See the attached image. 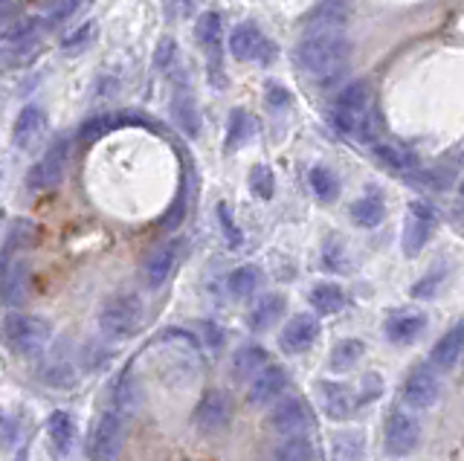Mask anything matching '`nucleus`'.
<instances>
[{"label": "nucleus", "instance_id": "obj_1", "mask_svg": "<svg viewBox=\"0 0 464 461\" xmlns=\"http://www.w3.org/2000/svg\"><path fill=\"white\" fill-rule=\"evenodd\" d=\"M294 59L304 76L316 82H334L352 59V44L343 35H308L296 47Z\"/></svg>", "mask_w": 464, "mask_h": 461}, {"label": "nucleus", "instance_id": "obj_2", "mask_svg": "<svg viewBox=\"0 0 464 461\" xmlns=\"http://www.w3.org/2000/svg\"><path fill=\"white\" fill-rule=\"evenodd\" d=\"M331 122L337 131L354 137L360 142L374 139V117H372V91L366 82H352L340 91L331 105Z\"/></svg>", "mask_w": 464, "mask_h": 461}, {"label": "nucleus", "instance_id": "obj_3", "mask_svg": "<svg viewBox=\"0 0 464 461\" xmlns=\"http://www.w3.org/2000/svg\"><path fill=\"white\" fill-rule=\"evenodd\" d=\"M0 337L18 357H38L50 342V325L33 313H6L0 322Z\"/></svg>", "mask_w": 464, "mask_h": 461}, {"label": "nucleus", "instance_id": "obj_4", "mask_svg": "<svg viewBox=\"0 0 464 461\" xmlns=\"http://www.w3.org/2000/svg\"><path fill=\"white\" fill-rule=\"evenodd\" d=\"M142 325V302L134 293H116L99 311V328L111 340L134 337Z\"/></svg>", "mask_w": 464, "mask_h": 461}, {"label": "nucleus", "instance_id": "obj_5", "mask_svg": "<svg viewBox=\"0 0 464 461\" xmlns=\"http://www.w3.org/2000/svg\"><path fill=\"white\" fill-rule=\"evenodd\" d=\"M125 447V412L105 409L91 432V461H120Z\"/></svg>", "mask_w": 464, "mask_h": 461}, {"label": "nucleus", "instance_id": "obj_6", "mask_svg": "<svg viewBox=\"0 0 464 461\" xmlns=\"http://www.w3.org/2000/svg\"><path fill=\"white\" fill-rule=\"evenodd\" d=\"M267 427L282 432V436H302L304 429L314 427V409L308 407V400L302 395H287L273 403V409L267 412Z\"/></svg>", "mask_w": 464, "mask_h": 461}, {"label": "nucleus", "instance_id": "obj_7", "mask_svg": "<svg viewBox=\"0 0 464 461\" xmlns=\"http://www.w3.org/2000/svg\"><path fill=\"white\" fill-rule=\"evenodd\" d=\"M67 160H70V142L62 137L55 139L53 146L44 151L41 160L29 168L26 175V186L33 192H47V189H55L58 183H62L64 171H67Z\"/></svg>", "mask_w": 464, "mask_h": 461}, {"label": "nucleus", "instance_id": "obj_8", "mask_svg": "<svg viewBox=\"0 0 464 461\" xmlns=\"http://www.w3.org/2000/svg\"><path fill=\"white\" fill-rule=\"evenodd\" d=\"M418 444H420V424L410 412L392 409L383 424V450L389 456L401 458V456H410Z\"/></svg>", "mask_w": 464, "mask_h": 461}, {"label": "nucleus", "instance_id": "obj_9", "mask_svg": "<svg viewBox=\"0 0 464 461\" xmlns=\"http://www.w3.org/2000/svg\"><path fill=\"white\" fill-rule=\"evenodd\" d=\"M435 224H439L435 209L424 204V200H412L410 209H406V221H403V255L406 258H415L427 247Z\"/></svg>", "mask_w": 464, "mask_h": 461}, {"label": "nucleus", "instance_id": "obj_10", "mask_svg": "<svg viewBox=\"0 0 464 461\" xmlns=\"http://www.w3.org/2000/svg\"><path fill=\"white\" fill-rule=\"evenodd\" d=\"M439 395H441V380L430 363L415 366L401 386V400L410 409H430L439 400Z\"/></svg>", "mask_w": 464, "mask_h": 461}, {"label": "nucleus", "instance_id": "obj_11", "mask_svg": "<svg viewBox=\"0 0 464 461\" xmlns=\"http://www.w3.org/2000/svg\"><path fill=\"white\" fill-rule=\"evenodd\" d=\"M29 299V267L24 255H9L0 262V302L4 308H21Z\"/></svg>", "mask_w": 464, "mask_h": 461}, {"label": "nucleus", "instance_id": "obj_12", "mask_svg": "<svg viewBox=\"0 0 464 461\" xmlns=\"http://www.w3.org/2000/svg\"><path fill=\"white\" fill-rule=\"evenodd\" d=\"M232 421V400L227 392H221V389H209L207 395H203L198 400L195 407V427L200 432H221L227 429Z\"/></svg>", "mask_w": 464, "mask_h": 461}, {"label": "nucleus", "instance_id": "obj_13", "mask_svg": "<svg viewBox=\"0 0 464 461\" xmlns=\"http://www.w3.org/2000/svg\"><path fill=\"white\" fill-rule=\"evenodd\" d=\"M319 340V320L314 313H296L279 331V349L285 354H304Z\"/></svg>", "mask_w": 464, "mask_h": 461}, {"label": "nucleus", "instance_id": "obj_14", "mask_svg": "<svg viewBox=\"0 0 464 461\" xmlns=\"http://www.w3.org/2000/svg\"><path fill=\"white\" fill-rule=\"evenodd\" d=\"M352 18L348 0H323L311 15H304V30L308 35H340V30Z\"/></svg>", "mask_w": 464, "mask_h": 461}, {"label": "nucleus", "instance_id": "obj_15", "mask_svg": "<svg viewBox=\"0 0 464 461\" xmlns=\"http://www.w3.org/2000/svg\"><path fill=\"white\" fill-rule=\"evenodd\" d=\"M314 392L319 398V407L331 418V421H345L348 415L354 412L357 398L352 392L348 383H337V380H316Z\"/></svg>", "mask_w": 464, "mask_h": 461}, {"label": "nucleus", "instance_id": "obj_16", "mask_svg": "<svg viewBox=\"0 0 464 461\" xmlns=\"http://www.w3.org/2000/svg\"><path fill=\"white\" fill-rule=\"evenodd\" d=\"M427 331V313L420 311H401L392 313L383 322V334L395 345H412L420 334Z\"/></svg>", "mask_w": 464, "mask_h": 461}, {"label": "nucleus", "instance_id": "obj_17", "mask_svg": "<svg viewBox=\"0 0 464 461\" xmlns=\"http://www.w3.org/2000/svg\"><path fill=\"white\" fill-rule=\"evenodd\" d=\"M285 386H287V369L270 363L265 371H258L253 378L250 392H246V400H250V407H261V403H270L276 398H282Z\"/></svg>", "mask_w": 464, "mask_h": 461}, {"label": "nucleus", "instance_id": "obj_18", "mask_svg": "<svg viewBox=\"0 0 464 461\" xmlns=\"http://www.w3.org/2000/svg\"><path fill=\"white\" fill-rule=\"evenodd\" d=\"M229 50L238 62H256V59H270L273 55L265 35H261L253 24L236 26V33H232V38H229Z\"/></svg>", "mask_w": 464, "mask_h": 461}, {"label": "nucleus", "instance_id": "obj_19", "mask_svg": "<svg viewBox=\"0 0 464 461\" xmlns=\"http://www.w3.org/2000/svg\"><path fill=\"white\" fill-rule=\"evenodd\" d=\"M174 262H178V241H169V244H163V247H157L149 258H145V264H142L145 284H149L151 291L163 287L169 282V276H171Z\"/></svg>", "mask_w": 464, "mask_h": 461}, {"label": "nucleus", "instance_id": "obj_20", "mask_svg": "<svg viewBox=\"0 0 464 461\" xmlns=\"http://www.w3.org/2000/svg\"><path fill=\"white\" fill-rule=\"evenodd\" d=\"M464 354V322L453 325L447 331V334L432 345V351H430V366L435 371H450L456 363H459V357Z\"/></svg>", "mask_w": 464, "mask_h": 461}, {"label": "nucleus", "instance_id": "obj_21", "mask_svg": "<svg viewBox=\"0 0 464 461\" xmlns=\"http://www.w3.org/2000/svg\"><path fill=\"white\" fill-rule=\"evenodd\" d=\"M44 128H47V117H44V110L29 105L18 113V122H14V131H12V139L18 149H33L35 142L44 137Z\"/></svg>", "mask_w": 464, "mask_h": 461}, {"label": "nucleus", "instance_id": "obj_22", "mask_svg": "<svg viewBox=\"0 0 464 461\" xmlns=\"http://www.w3.org/2000/svg\"><path fill=\"white\" fill-rule=\"evenodd\" d=\"M285 305H287L285 293H265L250 308V313H246V325L253 331H267L270 325L279 322V316L285 313Z\"/></svg>", "mask_w": 464, "mask_h": 461}, {"label": "nucleus", "instance_id": "obj_23", "mask_svg": "<svg viewBox=\"0 0 464 461\" xmlns=\"http://www.w3.org/2000/svg\"><path fill=\"white\" fill-rule=\"evenodd\" d=\"M334 458L337 461H362L366 458V432L362 429H337L331 436Z\"/></svg>", "mask_w": 464, "mask_h": 461}, {"label": "nucleus", "instance_id": "obj_24", "mask_svg": "<svg viewBox=\"0 0 464 461\" xmlns=\"http://www.w3.org/2000/svg\"><path fill=\"white\" fill-rule=\"evenodd\" d=\"M348 212H352V221L357 226L374 229V226H381L383 218H386V204H383V197L377 192H369V195H362L360 200H354Z\"/></svg>", "mask_w": 464, "mask_h": 461}, {"label": "nucleus", "instance_id": "obj_25", "mask_svg": "<svg viewBox=\"0 0 464 461\" xmlns=\"http://www.w3.org/2000/svg\"><path fill=\"white\" fill-rule=\"evenodd\" d=\"M267 366H270V354L261 349V345H244V349H238L236 357H232V374H236L238 380L256 378V374L265 371Z\"/></svg>", "mask_w": 464, "mask_h": 461}, {"label": "nucleus", "instance_id": "obj_26", "mask_svg": "<svg viewBox=\"0 0 464 461\" xmlns=\"http://www.w3.org/2000/svg\"><path fill=\"white\" fill-rule=\"evenodd\" d=\"M308 302L314 305V311L319 316H331V313H340L345 308V293L340 284L334 282H319L316 287H311Z\"/></svg>", "mask_w": 464, "mask_h": 461}, {"label": "nucleus", "instance_id": "obj_27", "mask_svg": "<svg viewBox=\"0 0 464 461\" xmlns=\"http://www.w3.org/2000/svg\"><path fill=\"white\" fill-rule=\"evenodd\" d=\"M47 436L53 441V447L58 453H67L72 447V438H76V424H72V415L58 409L47 418Z\"/></svg>", "mask_w": 464, "mask_h": 461}, {"label": "nucleus", "instance_id": "obj_28", "mask_svg": "<svg viewBox=\"0 0 464 461\" xmlns=\"http://www.w3.org/2000/svg\"><path fill=\"white\" fill-rule=\"evenodd\" d=\"M258 284H261V270L256 264H241L227 276V291H229L232 299L253 296Z\"/></svg>", "mask_w": 464, "mask_h": 461}, {"label": "nucleus", "instance_id": "obj_29", "mask_svg": "<svg viewBox=\"0 0 464 461\" xmlns=\"http://www.w3.org/2000/svg\"><path fill=\"white\" fill-rule=\"evenodd\" d=\"M362 354H366V345H362L360 340H354V337H345L331 349L328 363H331L334 371H352L362 360Z\"/></svg>", "mask_w": 464, "mask_h": 461}, {"label": "nucleus", "instance_id": "obj_30", "mask_svg": "<svg viewBox=\"0 0 464 461\" xmlns=\"http://www.w3.org/2000/svg\"><path fill=\"white\" fill-rule=\"evenodd\" d=\"M276 461H319V450L308 436H290L279 444Z\"/></svg>", "mask_w": 464, "mask_h": 461}, {"label": "nucleus", "instance_id": "obj_31", "mask_svg": "<svg viewBox=\"0 0 464 461\" xmlns=\"http://www.w3.org/2000/svg\"><path fill=\"white\" fill-rule=\"evenodd\" d=\"M308 180H311V189H314L316 200H323V204H331V200H337V195H340V180H337V175H334L331 168L314 166Z\"/></svg>", "mask_w": 464, "mask_h": 461}, {"label": "nucleus", "instance_id": "obj_32", "mask_svg": "<svg viewBox=\"0 0 464 461\" xmlns=\"http://www.w3.org/2000/svg\"><path fill=\"white\" fill-rule=\"evenodd\" d=\"M374 157H377V160H381L383 166L398 168V171H406V168H415V166H418L415 157H412L410 151H406V149L395 146V142H374Z\"/></svg>", "mask_w": 464, "mask_h": 461}, {"label": "nucleus", "instance_id": "obj_33", "mask_svg": "<svg viewBox=\"0 0 464 461\" xmlns=\"http://www.w3.org/2000/svg\"><path fill=\"white\" fill-rule=\"evenodd\" d=\"M120 122H122V117H116V113H102V117H93V120H87L82 125L79 139L82 142H96L99 137H105L108 131H113Z\"/></svg>", "mask_w": 464, "mask_h": 461}, {"label": "nucleus", "instance_id": "obj_34", "mask_svg": "<svg viewBox=\"0 0 464 461\" xmlns=\"http://www.w3.org/2000/svg\"><path fill=\"white\" fill-rule=\"evenodd\" d=\"M253 134V120L246 117L244 110H232V120H229V134H227V149H238L241 142H246V137Z\"/></svg>", "mask_w": 464, "mask_h": 461}, {"label": "nucleus", "instance_id": "obj_35", "mask_svg": "<svg viewBox=\"0 0 464 461\" xmlns=\"http://www.w3.org/2000/svg\"><path fill=\"white\" fill-rule=\"evenodd\" d=\"M250 189H253V195L261 197V200H270V197H273L276 178H273L270 166H253V171H250Z\"/></svg>", "mask_w": 464, "mask_h": 461}, {"label": "nucleus", "instance_id": "obj_36", "mask_svg": "<svg viewBox=\"0 0 464 461\" xmlns=\"http://www.w3.org/2000/svg\"><path fill=\"white\" fill-rule=\"evenodd\" d=\"M174 117H178V122H180V128H183L186 134H198V128H200L198 110H195L192 99H188V96L174 99Z\"/></svg>", "mask_w": 464, "mask_h": 461}, {"label": "nucleus", "instance_id": "obj_37", "mask_svg": "<svg viewBox=\"0 0 464 461\" xmlns=\"http://www.w3.org/2000/svg\"><path fill=\"white\" fill-rule=\"evenodd\" d=\"M198 38H200V44L212 50L218 44V38H221V18L215 15V12H207V15H200L198 21Z\"/></svg>", "mask_w": 464, "mask_h": 461}, {"label": "nucleus", "instance_id": "obj_38", "mask_svg": "<svg viewBox=\"0 0 464 461\" xmlns=\"http://www.w3.org/2000/svg\"><path fill=\"white\" fill-rule=\"evenodd\" d=\"M44 380L53 383V386H72L76 383V371L67 363V360H55L47 369H44Z\"/></svg>", "mask_w": 464, "mask_h": 461}, {"label": "nucleus", "instance_id": "obj_39", "mask_svg": "<svg viewBox=\"0 0 464 461\" xmlns=\"http://www.w3.org/2000/svg\"><path fill=\"white\" fill-rule=\"evenodd\" d=\"M323 258H325V267L328 270H345V253H343V244H340V238L337 235H331L328 241H325V250H323Z\"/></svg>", "mask_w": 464, "mask_h": 461}, {"label": "nucleus", "instance_id": "obj_40", "mask_svg": "<svg viewBox=\"0 0 464 461\" xmlns=\"http://www.w3.org/2000/svg\"><path fill=\"white\" fill-rule=\"evenodd\" d=\"M218 221H221V229H224V235L229 241V247H238L241 244V229L236 226V221H232V212L227 204H218Z\"/></svg>", "mask_w": 464, "mask_h": 461}, {"label": "nucleus", "instance_id": "obj_41", "mask_svg": "<svg viewBox=\"0 0 464 461\" xmlns=\"http://www.w3.org/2000/svg\"><path fill=\"white\" fill-rule=\"evenodd\" d=\"M374 398H381V378H377L374 371H369L366 378H362V386H360V398H357V407H362V403H372Z\"/></svg>", "mask_w": 464, "mask_h": 461}, {"label": "nucleus", "instance_id": "obj_42", "mask_svg": "<svg viewBox=\"0 0 464 461\" xmlns=\"http://www.w3.org/2000/svg\"><path fill=\"white\" fill-rule=\"evenodd\" d=\"M198 331H200V337L207 340L209 349H221V345H224V334H221V328H218V325H212V322H200Z\"/></svg>", "mask_w": 464, "mask_h": 461}, {"label": "nucleus", "instance_id": "obj_43", "mask_svg": "<svg viewBox=\"0 0 464 461\" xmlns=\"http://www.w3.org/2000/svg\"><path fill=\"white\" fill-rule=\"evenodd\" d=\"M91 33H93V26H91V24H84V26H82V30H76V33H72V35H67V38H64V50H72V47H82V44H84V41H87V38H91Z\"/></svg>", "mask_w": 464, "mask_h": 461}, {"label": "nucleus", "instance_id": "obj_44", "mask_svg": "<svg viewBox=\"0 0 464 461\" xmlns=\"http://www.w3.org/2000/svg\"><path fill=\"white\" fill-rule=\"evenodd\" d=\"M171 55H174V41H171V38H163V41H160L157 55H154L157 67H166V64L171 62Z\"/></svg>", "mask_w": 464, "mask_h": 461}, {"label": "nucleus", "instance_id": "obj_45", "mask_svg": "<svg viewBox=\"0 0 464 461\" xmlns=\"http://www.w3.org/2000/svg\"><path fill=\"white\" fill-rule=\"evenodd\" d=\"M267 102L270 105H287L290 96H287L285 88H279V84H270V88H267Z\"/></svg>", "mask_w": 464, "mask_h": 461}, {"label": "nucleus", "instance_id": "obj_46", "mask_svg": "<svg viewBox=\"0 0 464 461\" xmlns=\"http://www.w3.org/2000/svg\"><path fill=\"white\" fill-rule=\"evenodd\" d=\"M459 192H461V197H464V180H461V186H459Z\"/></svg>", "mask_w": 464, "mask_h": 461}, {"label": "nucleus", "instance_id": "obj_47", "mask_svg": "<svg viewBox=\"0 0 464 461\" xmlns=\"http://www.w3.org/2000/svg\"><path fill=\"white\" fill-rule=\"evenodd\" d=\"M76 4H82V0H76Z\"/></svg>", "mask_w": 464, "mask_h": 461}]
</instances>
